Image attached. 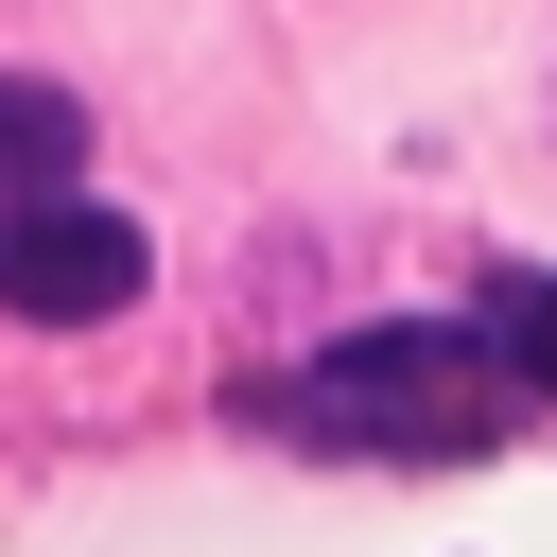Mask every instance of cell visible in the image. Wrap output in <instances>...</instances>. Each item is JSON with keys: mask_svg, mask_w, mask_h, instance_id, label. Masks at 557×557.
<instances>
[{"mask_svg": "<svg viewBox=\"0 0 557 557\" xmlns=\"http://www.w3.org/2000/svg\"><path fill=\"white\" fill-rule=\"evenodd\" d=\"M139 278H157V244L122 209H87V191H17L0 209V313L17 331H104V313H139Z\"/></svg>", "mask_w": 557, "mask_h": 557, "instance_id": "cell-2", "label": "cell"}, {"mask_svg": "<svg viewBox=\"0 0 557 557\" xmlns=\"http://www.w3.org/2000/svg\"><path fill=\"white\" fill-rule=\"evenodd\" d=\"M70 157H87V104L35 87V70H0V209L17 191H70Z\"/></svg>", "mask_w": 557, "mask_h": 557, "instance_id": "cell-4", "label": "cell"}, {"mask_svg": "<svg viewBox=\"0 0 557 557\" xmlns=\"http://www.w3.org/2000/svg\"><path fill=\"white\" fill-rule=\"evenodd\" d=\"M470 331H487V366H505L522 400H557V261H487Z\"/></svg>", "mask_w": 557, "mask_h": 557, "instance_id": "cell-3", "label": "cell"}, {"mask_svg": "<svg viewBox=\"0 0 557 557\" xmlns=\"http://www.w3.org/2000/svg\"><path fill=\"white\" fill-rule=\"evenodd\" d=\"M278 435H313V453H487L505 418H522V383L487 366V331H348V348H313L278 400H261Z\"/></svg>", "mask_w": 557, "mask_h": 557, "instance_id": "cell-1", "label": "cell"}]
</instances>
